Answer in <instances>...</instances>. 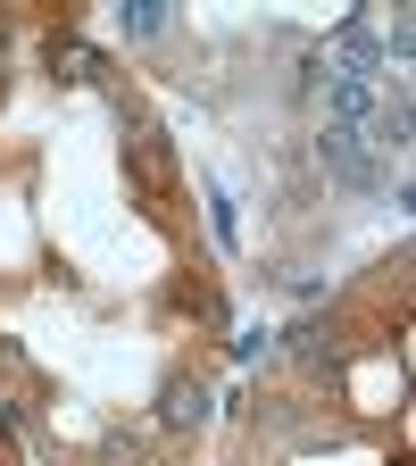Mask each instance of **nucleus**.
Returning a JSON list of instances; mask_svg holds the SVG:
<instances>
[{
  "label": "nucleus",
  "mask_w": 416,
  "mask_h": 466,
  "mask_svg": "<svg viewBox=\"0 0 416 466\" xmlns=\"http://www.w3.org/2000/svg\"><path fill=\"white\" fill-rule=\"evenodd\" d=\"M317 158H325L333 184H375V175H383V150H375V134H359V126H325V134H317Z\"/></svg>",
  "instance_id": "obj_1"
},
{
  "label": "nucleus",
  "mask_w": 416,
  "mask_h": 466,
  "mask_svg": "<svg viewBox=\"0 0 416 466\" xmlns=\"http://www.w3.org/2000/svg\"><path fill=\"white\" fill-rule=\"evenodd\" d=\"M167 425H200V383H167V408H158Z\"/></svg>",
  "instance_id": "obj_2"
},
{
  "label": "nucleus",
  "mask_w": 416,
  "mask_h": 466,
  "mask_svg": "<svg viewBox=\"0 0 416 466\" xmlns=\"http://www.w3.org/2000/svg\"><path fill=\"white\" fill-rule=\"evenodd\" d=\"M167 25V0H134V9H126V34H158Z\"/></svg>",
  "instance_id": "obj_3"
},
{
  "label": "nucleus",
  "mask_w": 416,
  "mask_h": 466,
  "mask_svg": "<svg viewBox=\"0 0 416 466\" xmlns=\"http://www.w3.org/2000/svg\"><path fill=\"white\" fill-rule=\"evenodd\" d=\"M134 158H142V175H167V150H158V134H142V142H134Z\"/></svg>",
  "instance_id": "obj_4"
}]
</instances>
